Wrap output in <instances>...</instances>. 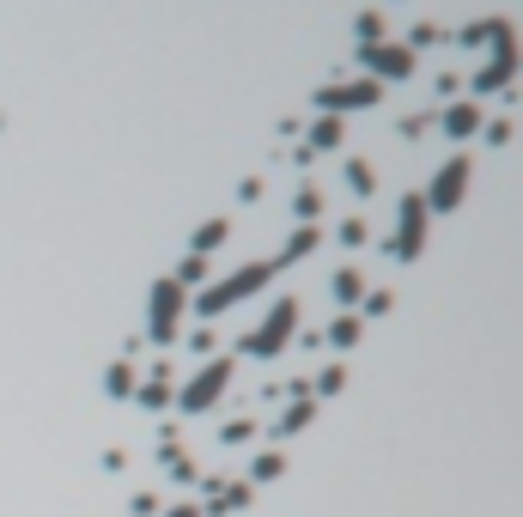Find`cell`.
I'll list each match as a JSON object with an SVG mask.
<instances>
[{"label": "cell", "mask_w": 523, "mask_h": 517, "mask_svg": "<svg viewBox=\"0 0 523 517\" xmlns=\"http://www.w3.org/2000/svg\"><path fill=\"white\" fill-rule=\"evenodd\" d=\"M481 128V110L475 104H451V110H444V134H451V140H469Z\"/></svg>", "instance_id": "30bf717a"}, {"label": "cell", "mask_w": 523, "mask_h": 517, "mask_svg": "<svg viewBox=\"0 0 523 517\" xmlns=\"http://www.w3.org/2000/svg\"><path fill=\"white\" fill-rule=\"evenodd\" d=\"M226 384H232V365H226V359L201 365V372L189 378V390H183V414H207L219 396H226Z\"/></svg>", "instance_id": "8992f818"}, {"label": "cell", "mask_w": 523, "mask_h": 517, "mask_svg": "<svg viewBox=\"0 0 523 517\" xmlns=\"http://www.w3.org/2000/svg\"><path fill=\"white\" fill-rule=\"evenodd\" d=\"M469 177H475V165L457 153V159H444L438 171H432V195H426V213H457V201L469 195Z\"/></svg>", "instance_id": "7a4b0ae2"}, {"label": "cell", "mask_w": 523, "mask_h": 517, "mask_svg": "<svg viewBox=\"0 0 523 517\" xmlns=\"http://www.w3.org/2000/svg\"><path fill=\"white\" fill-rule=\"evenodd\" d=\"M226 244V219H207V226L195 232V256H207V250H219Z\"/></svg>", "instance_id": "5bb4252c"}, {"label": "cell", "mask_w": 523, "mask_h": 517, "mask_svg": "<svg viewBox=\"0 0 523 517\" xmlns=\"http://www.w3.org/2000/svg\"><path fill=\"white\" fill-rule=\"evenodd\" d=\"M335 299H341V305L365 299V274H359V268H341V274H335Z\"/></svg>", "instance_id": "4fadbf2b"}, {"label": "cell", "mask_w": 523, "mask_h": 517, "mask_svg": "<svg viewBox=\"0 0 523 517\" xmlns=\"http://www.w3.org/2000/svg\"><path fill=\"white\" fill-rule=\"evenodd\" d=\"M292 323H298V305H292V299H274V311L262 317V329H250V335H244V353L274 359V353L292 341Z\"/></svg>", "instance_id": "3957f363"}, {"label": "cell", "mask_w": 523, "mask_h": 517, "mask_svg": "<svg viewBox=\"0 0 523 517\" xmlns=\"http://www.w3.org/2000/svg\"><path fill=\"white\" fill-rule=\"evenodd\" d=\"M317 390H323V396H335V390H341V365H329V372L317 378Z\"/></svg>", "instance_id": "cb8c5ba5"}, {"label": "cell", "mask_w": 523, "mask_h": 517, "mask_svg": "<svg viewBox=\"0 0 523 517\" xmlns=\"http://www.w3.org/2000/svg\"><path fill=\"white\" fill-rule=\"evenodd\" d=\"M311 146H341V116H323V122L311 128Z\"/></svg>", "instance_id": "ac0fdd59"}, {"label": "cell", "mask_w": 523, "mask_h": 517, "mask_svg": "<svg viewBox=\"0 0 523 517\" xmlns=\"http://www.w3.org/2000/svg\"><path fill=\"white\" fill-rule=\"evenodd\" d=\"M311 414H317V402H292V408H286V420H280V432H298Z\"/></svg>", "instance_id": "ffe728a7"}, {"label": "cell", "mask_w": 523, "mask_h": 517, "mask_svg": "<svg viewBox=\"0 0 523 517\" xmlns=\"http://www.w3.org/2000/svg\"><path fill=\"white\" fill-rule=\"evenodd\" d=\"M359 37H365V49H371V43L384 37V19H378V13H365V19H359Z\"/></svg>", "instance_id": "44dd1931"}, {"label": "cell", "mask_w": 523, "mask_h": 517, "mask_svg": "<svg viewBox=\"0 0 523 517\" xmlns=\"http://www.w3.org/2000/svg\"><path fill=\"white\" fill-rule=\"evenodd\" d=\"M426 250V195H402V232H396V256L414 262Z\"/></svg>", "instance_id": "52a82bcc"}, {"label": "cell", "mask_w": 523, "mask_h": 517, "mask_svg": "<svg viewBox=\"0 0 523 517\" xmlns=\"http://www.w3.org/2000/svg\"><path fill=\"white\" fill-rule=\"evenodd\" d=\"M487 43H493V61L475 73V86H481V92H499V86L511 80V67H517V31H511V25H487Z\"/></svg>", "instance_id": "5b68a950"}, {"label": "cell", "mask_w": 523, "mask_h": 517, "mask_svg": "<svg viewBox=\"0 0 523 517\" xmlns=\"http://www.w3.org/2000/svg\"><path fill=\"white\" fill-rule=\"evenodd\" d=\"M134 396H140V408H165V402H171V384H165V378H153V384H140Z\"/></svg>", "instance_id": "e0dca14e"}, {"label": "cell", "mask_w": 523, "mask_h": 517, "mask_svg": "<svg viewBox=\"0 0 523 517\" xmlns=\"http://www.w3.org/2000/svg\"><path fill=\"white\" fill-rule=\"evenodd\" d=\"M274 274H280L274 262H244V268H238L232 280H219V286H207V292H201V311L213 317V311H232V305H244L250 292H262V286H268Z\"/></svg>", "instance_id": "6da1fadb"}, {"label": "cell", "mask_w": 523, "mask_h": 517, "mask_svg": "<svg viewBox=\"0 0 523 517\" xmlns=\"http://www.w3.org/2000/svg\"><path fill=\"white\" fill-rule=\"evenodd\" d=\"M171 517H201V511H189V505H183V511H171Z\"/></svg>", "instance_id": "d4e9b609"}, {"label": "cell", "mask_w": 523, "mask_h": 517, "mask_svg": "<svg viewBox=\"0 0 523 517\" xmlns=\"http://www.w3.org/2000/svg\"><path fill=\"white\" fill-rule=\"evenodd\" d=\"M329 341H335V347H353V341H359V317H353V311H347V317H335Z\"/></svg>", "instance_id": "d6986e66"}, {"label": "cell", "mask_w": 523, "mask_h": 517, "mask_svg": "<svg viewBox=\"0 0 523 517\" xmlns=\"http://www.w3.org/2000/svg\"><path fill=\"white\" fill-rule=\"evenodd\" d=\"M317 207H323V195H317V189H298V219H311Z\"/></svg>", "instance_id": "7402d4cb"}, {"label": "cell", "mask_w": 523, "mask_h": 517, "mask_svg": "<svg viewBox=\"0 0 523 517\" xmlns=\"http://www.w3.org/2000/svg\"><path fill=\"white\" fill-rule=\"evenodd\" d=\"M311 250H317V232H311V226H298V232H292V244L274 256V268H286V262H298V256H311Z\"/></svg>", "instance_id": "8fae6325"}, {"label": "cell", "mask_w": 523, "mask_h": 517, "mask_svg": "<svg viewBox=\"0 0 523 517\" xmlns=\"http://www.w3.org/2000/svg\"><path fill=\"white\" fill-rule=\"evenodd\" d=\"M280 469H286V463H280V457H274V451H268V457H256V475H262V481H274V475H280Z\"/></svg>", "instance_id": "603a6c76"}, {"label": "cell", "mask_w": 523, "mask_h": 517, "mask_svg": "<svg viewBox=\"0 0 523 517\" xmlns=\"http://www.w3.org/2000/svg\"><path fill=\"white\" fill-rule=\"evenodd\" d=\"M183 305H189V299H183V286H177V280L165 274V280L153 286V305H146V323H153L146 335H153L159 347H165V341L177 335V323H183Z\"/></svg>", "instance_id": "277c9868"}, {"label": "cell", "mask_w": 523, "mask_h": 517, "mask_svg": "<svg viewBox=\"0 0 523 517\" xmlns=\"http://www.w3.org/2000/svg\"><path fill=\"white\" fill-rule=\"evenodd\" d=\"M104 390H110V396H134V390H140V384H134V365H110Z\"/></svg>", "instance_id": "2e32d148"}, {"label": "cell", "mask_w": 523, "mask_h": 517, "mask_svg": "<svg viewBox=\"0 0 523 517\" xmlns=\"http://www.w3.org/2000/svg\"><path fill=\"white\" fill-rule=\"evenodd\" d=\"M171 280H177V286H183V292H189V286H195V280H207V256H195V250H189V256H183V268H177V274H171Z\"/></svg>", "instance_id": "9a60e30c"}, {"label": "cell", "mask_w": 523, "mask_h": 517, "mask_svg": "<svg viewBox=\"0 0 523 517\" xmlns=\"http://www.w3.org/2000/svg\"><path fill=\"white\" fill-rule=\"evenodd\" d=\"M365 67H371V80H402V73H414V49H396V43H371L365 49Z\"/></svg>", "instance_id": "9c48e42d"}, {"label": "cell", "mask_w": 523, "mask_h": 517, "mask_svg": "<svg viewBox=\"0 0 523 517\" xmlns=\"http://www.w3.org/2000/svg\"><path fill=\"white\" fill-rule=\"evenodd\" d=\"M347 189H353V195H371V189H378V171H371V159H347Z\"/></svg>", "instance_id": "7c38bea8"}, {"label": "cell", "mask_w": 523, "mask_h": 517, "mask_svg": "<svg viewBox=\"0 0 523 517\" xmlns=\"http://www.w3.org/2000/svg\"><path fill=\"white\" fill-rule=\"evenodd\" d=\"M378 98H384V86H378V80H353V86H323V92H317V104H323V110H371Z\"/></svg>", "instance_id": "ba28073f"}]
</instances>
